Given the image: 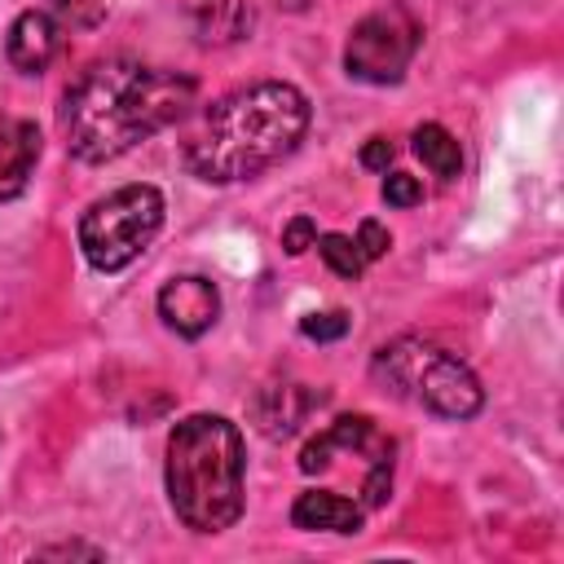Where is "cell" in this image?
Instances as JSON below:
<instances>
[{"instance_id": "cell-18", "label": "cell", "mask_w": 564, "mask_h": 564, "mask_svg": "<svg viewBox=\"0 0 564 564\" xmlns=\"http://www.w3.org/2000/svg\"><path fill=\"white\" fill-rule=\"evenodd\" d=\"M313 238H317L313 216H295V220H286V229H282V251H286V256H300V251L313 247Z\"/></svg>"}, {"instance_id": "cell-10", "label": "cell", "mask_w": 564, "mask_h": 564, "mask_svg": "<svg viewBox=\"0 0 564 564\" xmlns=\"http://www.w3.org/2000/svg\"><path fill=\"white\" fill-rule=\"evenodd\" d=\"M57 40H62L57 22H53L44 9H26V13L13 18L9 40H4V53H9V62H13L22 75H40V70L57 57Z\"/></svg>"}, {"instance_id": "cell-7", "label": "cell", "mask_w": 564, "mask_h": 564, "mask_svg": "<svg viewBox=\"0 0 564 564\" xmlns=\"http://www.w3.org/2000/svg\"><path fill=\"white\" fill-rule=\"evenodd\" d=\"M419 48V22L405 4H388L366 13L348 44H344V70L361 84H397Z\"/></svg>"}, {"instance_id": "cell-3", "label": "cell", "mask_w": 564, "mask_h": 564, "mask_svg": "<svg viewBox=\"0 0 564 564\" xmlns=\"http://www.w3.org/2000/svg\"><path fill=\"white\" fill-rule=\"evenodd\" d=\"M242 432L225 414H189L167 436V502L194 533H225L242 516Z\"/></svg>"}, {"instance_id": "cell-9", "label": "cell", "mask_w": 564, "mask_h": 564, "mask_svg": "<svg viewBox=\"0 0 564 564\" xmlns=\"http://www.w3.org/2000/svg\"><path fill=\"white\" fill-rule=\"evenodd\" d=\"M40 159V128L31 119L0 115V203L18 198Z\"/></svg>"}, {"instance_id": "cell-6", "label": "cell", "mask_w": 564, "mask_h": 564, "mask_svg": "<svg viewBox=\"0 0 564 564\" xmlns=\"http://www.w3.org/2000/svg\"><path fill=\"white\" fill-rule=\"evenodd\" d=\"M163 194L154 185H119L79 216V251L97 273L128 269L163 229Z\"/></svg>"}, {"instance_id": "cell-20", "label": "cell", "mask_w": 564, "mask_h": 564, "mask_svg": "<svg viewBox=\"0 0 564 564\" xmlns=\"http://www.w3.org/2000/svg\"><path fill=\"white\" fill-rule=\"evenodd\" d=\"M40 555H44V560H57V555H88V560H101L97 546H75V542H70V546H48V551H40Z\"/></svg>"}, {"instance_id": "cell-19", "label": "cell", "mask_w": 564, "mask_h": 564, "mask_svg": "<svg viewBox=\"0 0 564 564\" xmlns=\"http://www.w3.org/2000/svg\"><path fill=\"white\" fill-rule=\"evenodd\" d=\"M388 163H392V145H388L383 137H370V141L361 145V167H370V172H388Z\"/></svg>"}, {"instance_id": "cell-8", "label": "cell", "mask_w": 564, "mask_h": 564, "mask_svg": "<svg viewBox=\"0 0 564 564\" xmlns=\"http://www.w3.org/2000/svg\"><path fill=\"white\" fill-rule=\"evenodd\" d=\"M159 317L185 335V339H198L216 326L220 317V291L212 278H198V273H185V278H172L163 291H159Z\"/></svg>"}, {"instance_id": "cell-2", "label": "cell", "mask_w": 564, "mask_h": 564, "mask_svg": "<svg viewBox=\"0 0 564 564\" xmlns=\"http://www.w3.org/2000/svg\"><path fill=\"white\" fill-rule=\"evenodd\" d=\"M308 132V97L295 84L264 79L220 97L189 141V172L212 185L251 181L282 163Z\"/></svg>"}, {"instance_id": "cell-11", "label": "cell", "mask_w": 564, "mask_h": 564, "mask_svg": "<svg viewBox=\"0 0 564 564\" xmlns=\"http://www.w3.org/2000/svg\"><path fill=\"white\" fill-rule=\"evenodd\" d=\"M317 401H322V392L313 397L304 383H269V388H260L251 414H256V427H260L269 441H286V436L308 419V410H313Z\"/></svg>"}, {"instance_id": "cell-1", "label": "cell", "mask_w": 564, "mask_h": 564, "mask_svg": "<svg viewBox=\"0 0 564 564\" xmlns=\"http://www.w3.org/2000/svg\"><path fill=\"white\" fill-rule=\"evenodd\" d=\"M194 79L181 70L110 57L88 66L62 97V132L79 163H110L154 132L181 123L194 106Z\"/></svg>"}, {"instance_id": "cell-14", "label": "cell", "mask_w": 564, "mask_h": 564, "mask_svg": "<svg viewBox=\"0 0 564 564\" xmlns=\"http://www.w3.org/2000/svg\"><path fill=\"white\" fill-rule=\"evenodd\" d=\"M313 247H317V256H322L339 278H348V282H357V278H361L366 260H361V251H357V242H352L348 234H317V238H313Z\"/></svg>"}, {"instance_id": "cell-16", "label": "cell", "mask_w": 564, "mask_h": 564, "mask_svg": "<svg viewBox=\"0 0 564 564\" xmlns=\"http://www.w3.org/2000/svg\"><path fill=\"white\" fill-rule=\"evenodd\" d=\"M352 242H357L361 260L370 264V260H383V256H388V247H392V234H388V229H383L379 220H361V225H357V238H352Z\"/></svg>"}, {"instance_id": "cell-4", "label": "cell", "mask_w": 564, "mask_h": 564, "mask_svg": "<svg viewBox=\"0 0 564 564\" xmlns=\"http://www.w3.org/2000/svg\"><path fill=\"white\" fill-rule=\"evenodd\" d=\"M392 436L366 419V414H344L330 419L308 445L300 449V471L313 476L322 489H335L352 498L361 511H375L392 494Z\"/></svg>"}, {"instance_id": "cell-12", "label": "cell", "mask_w": 564, "mask_h": 564, "mask_svg": "<svg viewBox=\"0 0 564 564\" xmlns=\"http://www.w3.org/2000/svg\"><path fill=\"white\" fill-rule=\"evenodd\" d=\"M366 511L335 489H304L291 507V524L308 533H357Z\"/></svg>"}, {"instance_id": "cell-13", "label": "cell", "mask_w": 564, "mask_h": 564, "mask_svg": "<svg viewBox=\"0 0 564 564\" xmlns=\"http://www.w3.org/2000/svg\"><path fill=\"white\" fill-rule=\"evenodd\" d=\"M410 141H414V154L432 167V176L454 181V176L463 172V150H458V141H454L441 123H419Z\"/></svg>"}, {"instance_id": "cell-15", "label": "cell", "mask_w": 564, "mask_h": 564, "mask_svg": "<svg viewBox=\"0 0 564 564\" xmlns=\"http://www.w3.org/2000/svg\"><path fill=\"white\" fill-rule=\"evenodd\" d=\"M300 335H304V339H317V344L344 339V335H348V313H339V308H330V313H308V317H300Z\"/></svg>"}, {"instance_id": "cell-5", "label": "cell", "mask_w": 564, "mask_h": 564, "mask_svg": "<svg viewBox=\"0 0 564 564\" xmlns=\"http://www.w3.org/2000/svg\"><path fill=\"white\" fill-rule=\"evenodd\" d=\"M375 375L405 401L441 414V419H471L485 405L480 379L441 344L401 335L375 352Z\"/></svg>"}, {"instance_id": "cell-17", "label": "cell", "mask_w": 564, "mask_h": 564, "mask_svg": "<svg viewBox=\"0 0 564 564\" xmlns=\"http://www.w3.org/2000/svg\"><path fill=\"white\" fill-rule=\"evenodd\" d=\"M419 198H423V185H419L414 176H405V172L383 176V203H388V207H414Z\"/></svg>"}]
</instances>
